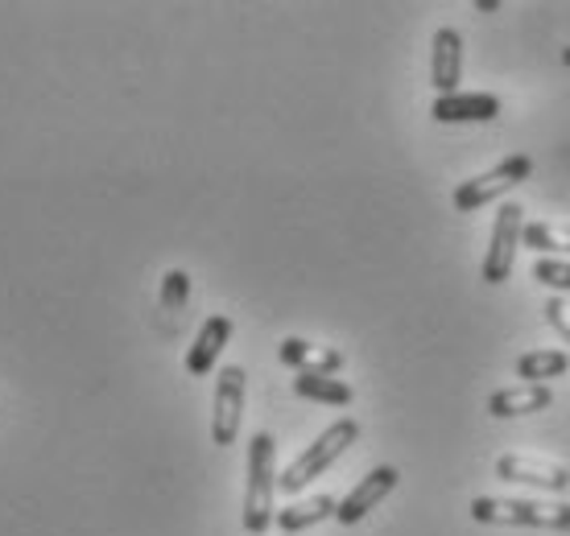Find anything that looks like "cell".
Returning <instances> with one entry per match:
<instances>
[{
    "instance_id": "11",
    "label": "cell",
    "mask_w": 570,
    "mask_h": 536,
    "mask_svg": "<svg viewBox=\"0 0 570 536\" xmlns=\"http://www.w3.org/2000/svg\"><path fill=\"white\" fill-rule=\"evenodd\" d=\"M232 330H236V322H232L228 314H212V318L199 326V335H195L190 351H186V371H190L195 380L207 376V371H215L219 355H224V347H228V339H232Z\"/></svg>"
},
{
    "instance_id": "5",
    "label": "cell",
    "mask_w": 570,
    "mask_h": 536,
    "mask_svg": "<svg viewBox=\"0 0 570 536\" xmlns=\"http://www.w3.org/2000/svg\"><path fill=\"white\" fill-rule=\"evenodd\" d=\"M521 231H525L521 202H500L497 224H492V240H488V252H484V268H480V277H484L488 285H504L513 277Z\"/></svg>"
},
{
    "instance_id": "8",
    "label": "cell",
    "mask_w": 570,
    "mask_h": 536,
    "mask_svg": "<svg viewBox=\"0 0 570 536\" xmlns=\"http://www.w3.org/2000/svg\"><path fill=\"white\" fill-rule=\"evenodd\" d=\"M401 483V470L397 466H376V470H368L364 479L352 487V495H343L340 499V512H335V520L343 524V528H352V524H360L364 516H368L381 499H385L393 487Z\"/></svg>"
},
{
    "instance_id": "18",
    "label": "cell",
    "mask_w": 570,
    "mask_h": 536,
    "mask_svg": "<svg viewBox=\"0 0 570 536\" xmlns=\"http://www.w3.org/2000/svg\"><path fill=\"white\" fill-rule=\"evenodd\" d=\"M186 297H190V277H186L183 268H170V272L161 277V310L178 314L186 306Z\"/></svg>"
},
{
    "instance_id": "20",
    "label": "cell",
    "mask_w": 570,
    "mask_h": 536,
    "mask_svg": "<svg viewBox=\"0 0 570 536\" xmlns=\"http://www.w3.org/2000/svg\"><path fill=\"white\" fill-rule=\"evenodd\" d=\"M546 322L554 326L570 347V310H567V301H562V297H550V301H546Z\"/></svg>"
},
{
    "instance_id": "2",
    "label": "cell",
    "mask_w": 570,
    "mask_h": 536,
    "mask_svg": "<svg viewBox=\"0 0 570 536\" xmlns=\"http://www.w3.org/2000/svg\"><path fill=\"white\" fill-rule=\"evenodd\" d=\"M356 438H360L356 417H340L335 425H327V429H323V434H318V438H314L311 446L277 475V492L298 495L306 483H314L323 470H331V466L340 463L343 454H347V446H356Z\"/></svg>"
},
{
    "instance_id": "10",
    "label": "cell",
    "mask_w": 570,
    "mask_h": 536,
    "mask_svg": "<svg viewBox=\"0 0 570 536\" xmlns=\"http://www.w3.org/2000/svg\"><path fill=\"white\" fill-rule=\"evenodd\" d=\"M430 116L439 125H488L500 116V96L492 91H455V96H434Z\"/></svg>"
},
{
    "instance_id": "12",
    "label": "cell",
    "mask_w": 570,
    "mask_h": 536,
    "mask_svg": "<svg viewBox=\"0 0 570 536\" xmlns=\"http://www.w3.org/2000/svg\"><path fill=\"white\" fill-rule=\"evenodd\" d=\"M277 355H282V364L294 367L298 376H335L343 367V351H335V347H314V343H306V339H285L282 347H277Z\"/></svg>"
},
{
    "instance_id": "9",
    "label": "cell",
    "mask_w": 570,
    "mask_h": 536,
    "mask_svg": "<svg viewBox=\"0 0 570 536\" xmlns=\"http://www.w3.org/2000/svg\"><path fill=\"white\" fill-rule=\"evenodd\" d=\"M463 83V33L442 26L430 42V87L439 96H455Z\"/></svg>"
},
{
    "instance_id": "16",
    "label": "cell",
    "mask_w": 570,
    "mask_h": 536,
    "mask_svg": "<svg viewBox=\"0 0 570 536\" xmlns=\"http://www.w3.org/2000/svg\"><path fill=\"white\" fill-rule=\"evenodd\" d=\"M294 396L314 400V405H335V409H343V405L356 400L352 384L335 380V376H298V380H294Z\"/></svg>"
},
{
    "instance_id": "17",
    "label": "cell",
    "mask_w": 570,
    "mask_h": 536,
    "mask_svg": "<svg viewBox=\"0 0 570 536\" xmlns=\"http://www.w3.org/2000/svg\"><path fill=\"white\" fill-rule=\"evenodd\" d=\"M521 244L533 248V256H546V260L567 256L570 252V224H525Z\"/></svg>"
},
{
    "instance_id": "3",
    "label": "cell",
    "mask_w": 570,
    "mask_h": 536,
    "mask_svg": "<svg viewBox=\"0 0 570 536\" xmlns=\"http://www.w3.org/2000/svg\"><path fill=\"white\" fill-rule=\"evenodd\" d=\"M471 520L567 533L570 504H562V499H504V495H480V499H471Z\"/></svg>"
},
{
    "instance_id": "1",
    "label": "cell",
    "mask_w": 570,
    "mask_h": 536,
    "mask_svg": "<svg viewBox=\"0 0 570 536\" xmlns=\"http://www.w3.org/2000/svg\"><path fill=\"white\" fill-rule=\"evenodd\" d=\"M277 441L273 434H257L248 441V487H244V533L248 536H265L277 520V508H273V495H277Z\"/></svg>"
},
{
    "instance_id": "14",
    "label": "cell",
    "mask_w": 570,
    "mask_h": 536,
    "mask_svg": "<svg viewBox=\"0 0 570 536\" xmlns=\"http://www.w3.org/2000/svg\"><path fill=\"white\" fill-rule=\"evenodd\" d=\"M335 512H340V499L335 495H311V499H298V504H289V508L277 512V528L289 536L306 533L314 524L323 520H335Z\"/></svg>"
},
{
    "instance_id": "13",
    "label": "cell",
    "mask_w": 570,
    "mask_h": 536,
    "mask_svg": "<svg viewBox=\"0 0 570 536\" xmlns=\"http://www.w3.org/2000/svg\"><path fill=\"white\" fill-rule=\"evenodd\" d=\"M554 405V393L546 384H513V388H500L488 400V413L492 417H529V413H542Z\"/></svg>"
},
{
    "instance_id": "4",
    "label": "cell",
    "mask_w": 570,
    "mask_h": 536,
    "mask_svg": "<svg viewBox=\"0 0 570 536\" xmlns=\"http://www.w3.org/2000/svg\"><path fill=\"white\" fill-rule=\"evenodd\" d=\"M529 178H533V157L513 153V157H504L500 166H492L488 173H475V178H468V182H459L455 195H451V202H455V211L475 215L480 207L504 198L509 190H517L521 182H529Z\"/></svg>"
},
{
    "instance_id": "22",
    "label": "cell",
    "mask_w": 570,
    "mask_h": 536,
    "mask_svg": "<svg viewBox=\"0 0 570 536\" xmlns=\"http://www.w3.org/2000/svg\"><path fill=\"white\" fill-rule=\"evenodd\" d=\"M562 67H570V46L562 50Z\"/></svg>"
},
{
    "instance_id": "21",
    "label": "cell",
    "mask_w": 570,
    "mask_h": 536,
    "mask_svg": "<svg viewBox=\"0 0 570 536\" xmlns=\"http://www.w3.org/2000/svg\"><path fill=\"white\" fill-rule=\"evenodd\" d=\"M500 0H475V13H497Z\"/></svg>"
},
{
    "instance_id": "19",
    "label": "cell",
    "mask_w": 570,
    "mask_h": 536,
    "mask_svg": "<svg viewBox=\"0 0 570 536\" xmlns=\"http://www.w3.org/2000/svg\"><path fill=\"white\" fill-rule=\"evenodd\" d=\"M533 281L546 285V289H558V294H570V265L567 260H546V256H538L533 260Z\"/></svg>"
},
{
    "instance_id": "6",
    "label": "cell",
    "mask_w": 570,
    "mask_h": 536,
    "mask_svg": "<svg viewBox=\"0 0 570 536\" xmlns=\"http://www.w3.org/2000/svg\"><path fill=\"white\" fill-rule=\"evenodd\" d=\"M244 388H248V376H244L240 364H228L215 380V413H212V441L215 446H232L240 438V421H244Z\"/></svg>"
},
{
    "instance_id": "15",
    "label": "cell",
    "mask_w": 570,
    "mask_h": 536,
    "mask_svg": "<svg viewBox=\"0 0 570 536\" xmlns=\"http://www.w3.org/2000/svg\"><path fill=\"white\" fill-rule=\"evenodd\" d=\"M517 380L525 384H546V380H558V376H567L570 371V355L567 351H525L517 355Z\"/></svg>"
},
{
    "instance_id": "7",
    "label": "cell",
    "mask_w": 570,
    "mask_h": 536,
    "mask_svg": "<svg viewBox=\"0 0 570 536\" xmlns=\"http://www.w3.org/2000/svg\"><path fill=\"white\" fill-rule=\"evenodd\" d=\"M497 479L562 495L570 487V470L558 463H542V458H525V454H504V458H497Z\"/></svg>"
}]
</instances>
